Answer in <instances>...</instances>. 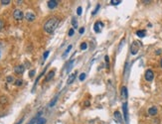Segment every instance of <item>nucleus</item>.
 I'll return each instance as SVG.
<instances>
[{"mask_svg":"<svg viewBox=\"0 0 162 124\" xmlns=\"http://www.w3.org/2000/svg\"><path fill=\"white\" fill-rule=\"evenodd\" d=\"M59 19L57 17H52L50 18L48 21H47L44 25V30L49 34H52L54 31L56 30V28L58 27L59 25Z\"/></svg>","mask_w":162,"mask_h":124,"instance_id":"obj_1","label":"nucleus"},{"mask_svg":"<svg viewBox=\"0 0 162 124\" xmlns=\"http://www.w3.org/2000/svg\"><path fill=\"white\" fill-rule=\"evenodd\" d=\"M13 17H14V19H16V20L19 21V20H22L23 19L24 14L20 9H15L14 12H13Z\"/></svg>","mask_w":162,"mask_h":124,"instance_id":"obj_2","label":"nucleus"},{"mask_svg":"<svg viewBox=\"0 0 162 124\" xmlns=\"http://www.w3.org/2000/svg\"><path fill=\"white\" fill-rule=\"evenodd\" d=\"M25 19H26V20L28 21V22H33V21H34L35 19H36V15H35L33 12L28 11V12H27L26 14H25Z\"/></svg>","mask_w":162,"mask_h":124,"instance_id":"obj_3","label":"nucleus"},{"mask_svg":"<svg viewBox=\"0 0 162 124\" xmlns=\"http://www.w3.org/2000/svg\"><path fill=\"white\" fill-rule=\"evenodd\" d=\"M144 76H145V80H146L147 81H152L153 79H154V74H153V71H152L151 70H147L145 71Z\"/></svg>","mask_w":162,"mask_h":124,"instance_id":"obj_4","label":"nucleus"},{"mask_svg":"<svg viewBox=\"0 0 162 124\" xmlns=\"http://www.w3.org/2000/svg\"><path fill=\"white\" fill-rule=\"evenodd\" d=\"M138 48H139V44L138 42H134L131 46V54L132 55H136L138 52Z\"/></svg>","mask_w":162,"mask_h":124,"instance_id":"obj_5","label":"nucleus"},{"mask_svg":"<svg viewBox=\"0 0 162 124\" xmlns=\"http://www.w3.org/2000/svg\"><path fill=\"white\" fill-rule=\"evenodd\" d=\"M103 26H104V24H103L102 22H99V21L96 22V23H94V26H93L94 32H97V33H99L100 30H102V28H103Z\"/></svg>","mask_w":162,"mask_h":124,"instance_id":"obj_6","label":"nucleus"},{"mask_svg":"<svg viewBox=\"0 0 162 124\" xmlns=\"http://www.w3.org/2000/svg\"><path fill=\"white\" fill-rule=\"evenodd\" d=\"M24 70H25V68H24V66H22V65H19V66H16V67L14 68V71H15L17 75L23 74Z\"/></svg>","mask_w":162,"mask_h":124,"instance_id":"obj_7","label":"nucleus"},{"mask_svg":"<svg viewBox=\"0 0 162 124\" xmlns=\"http://www.w3.org/2000/svg\"><path fill=\"white\" fill-rule=\"evenodd\" d=\"M58 3L59 1H57V0H50V1H48V7L50 9H54L58 6Z\"/></svg>","mask_w":162,"mask_h":124,"instance_id":"obj_8","label":"nucleus"},{"mask_svg":"<svg viewBox=\"0 0 162 124\" xmlns=\"http://www.w3.org/2000/svg\"><path fill=\"white\" fill-rule=\"evenodd\" d=\"M114 119L116 120L117 123H122V116H121L119 111H116L114 112Z\"/></svg>","mask_w":162,"mask_h":124,"instance_id":"obj_9","label":"nucleus"},{"mask_svg":"<svg viewBox=\"0 0 162 124\" xmlns=\"http://www.w3.org/2000/svg\"><path fill=\"white\" fill-rule=\"evenodd\" d=\"M122 109H123V114H124V118H125V121L127 122L128 121V111H127V103L124 102L123 105H122Z\"/></svg>","mask_w":162,"mask_h":124,"instance_id":"obj_10","label":"nucleus"},{"mask_svg":"<svg viewBox=\"0 0 162 124\" xmlns=\"http://www.w3.org/2000/svg\"><path fill=\"white\" fill-rule=\"evenodd\" d=\"M76 75H77V73L71 74V75H69V77H68V81H67V83H68V84H72V83L74 82V81L76 80Z\"/></svg>","mask_w":162,"mask_h":124,"instance_id":"obj_11","label":"nucleus"},{"mask_svg":"<svg viewBox=\"0 0 162 124\" xmlns=\"http://www.w3.org/2000/svg\"><path fill=\"white\" fill-rule=\"evenodd\" d=\"M148 114L151 115V116H154L157 114V108L155 106H151L149 109H148Z\"/></svg>","mask_w":162,"mask_h":124,"instance_id":"obj_12","label":"nucleus"},{"mask_svg":"<svg viewBox=\"0 0 162 124\" xmlns=\"http://www.w3.org/2000/svg\"><path fill=\"white\" fill-rule=\"evenodd\" d=\"M54 75H55V71H54V70L49 71L48 75H47V76H46V79H45V81H50L54 77Z\"/></svg>","mask_w":162,"mask_h":124,"instance_id":"obj_13","label":"nucleus"},{"mask_svg":"<svg viewBox=\"0 0 162 124\" xmlns=\"http://www.w3.org/2000/svg\"><path fill=\"white\" fill-rule=\"evenodd\" d=\"M121 98H127V88L125 86H123L122 88H121Z\"/></svg>","mask_w":162,"mask_h":124,"instance_id":"obj_14","label":"nucleus"},{"mask_svg":"<svg viewBox=\"0 0 162 124\" xmlns=\"http://www.w3.org/2000/svg\"><path fill=\"white\" fill-rule=\"evenodd\" d=\"M41 114H42V112H39V113H38V114L34 117V118H33V119L30 121V123H29V124H34V123H35V122H36V121L40 118V116H41Z\"/></svg>","mask_w":162,"mask_h":124,"instance_id":"obj_15","label":"nucleus"},{"mask_svg":"<svg viewBox=\"0 0 162 124\" xmlns=\"http://www.w3.org/2000/svg\"><path fill=\"white\" fill-rule=\"evenodd\" d=\"M57 100H58V95H56L55 97H54V99H52V100H51V102L49 103V107H53V106L56 104Z\"/></svg>","mask_w":162,"mask_h":124,"instance_id":"obj_16","label":"nucleus"},{"mask_svg":"<svg viewBox=\"0 0 162 124\" xmlns=\"http://www.w3.org/2000/svg\"><path fill=\"white\" fill-rule=\"evenodd\" d=\"M136 35H137L138 37H140V38H143V37L145 36V31H144V30H138V31L136 32Z\"/></svg>","mask_w":162,"mask_h":124,"instance_id":"obj_17","label":"nucleus"},{"mask_svg":"<svg viewBox=\"0 0 162 124\" xmlns=\"http://www.w3.org/2000/svg\"><path fill=\"white\" fill-rule=\"evenodd\" d=\"M72 25H73V27L75 28V29L78 28V21H77L76 18H73V19H72Z\"/></svg>","mask_w":162,"mask_h":124,"instance_id":"obj_18","label":"nucleus"},{"mask_svg":"<svg viewBox=\"0 0 162 124\" xmlns=\"http://www.w3.org/2000/svg\"><path fill=\"white\" fill-rule=\"evenodd\" d=\"M71 50H72V45H70V46H69V47H68V48H67V50L65 51V53L63 54V58H65V57H66L67 55H68V54H69V52H70Z\"/></svg>","mask_w":162,"mask_h":124,"instance_id":"obj_19","label":"nucleus"},{"mask_svg":"<svg viewBox=\"0 0 162 124\" xmlns=\"http://www.w3.org/2000/svg\"><path fill=\"white\" fill-rule=\"evenodd\" d=\"M104 60H105L106 69H109V68H110V58H109V56H105V57H104Z\"/></svg>","mask_w":162,"mask_h":124,"instance_id":"obj_20","label":"nucleus"},{"mask_svg":"<svg viewBox=\"0 0 162 124\" xmlns=\"http://www.w3.org/2000/svg\"><path fill=\"white\" fill-rule=\"evenodd\" d=\"M99 8H100V4H98V5H97V7H96V9H94V10H93V12L92 13V15H96L97 13L98 12Z\"/></svg>","mask_w":162,"mask_h":124,"instance_id":"obj_21","label":"nucleus"},{"mask_svg":"<svg viewBox=\"0 0 162 124\" xmlns=\"http://www.w3.org/2000/svg\"><path fill=\"white\" fill-rule=\"evenodd\" d=\"M81 50L82 51H85V50H87V43H82L81 44Z\"/></svg>","mask_w":162,"mask_h":124,"instance_id":"obj_22","label":"nucleus"},{"mask_svg":"<svg viewBox=\"0 0 162 124\" xmlns=\"http://www.w3.org/2000/svg\"><path fill=\"white\" fill-rule=\"evenodd\" d=\"M46 123V119L45 118H39L37 120V124H45Z\"/></svg>","mask_w":162,"mask_h":124,"instance_id":"obj_23","label":"nucleus"},{"mask_svg":"<svg viewBox=\"0 0 162 124\" xmlns=\"http://www.w3.org/2000/svg\"><path fill=\"white\" fill-rule=\"evenodd\" d=\"M73 64H74V60H72V61L70 62V64H69V67H68V69H67V71H68V73L72 70V68H73Z\"/></svg>","mask_w":162,"mask_h":124,"instance_id":"obj_24","label":"nucleus"},{"mask_svg":"<svg viewBox=\"0 0 162 124\" xmlns=\"http://www.w3.org/2000/svg\"><path fill=\"white\" fill-rule=\"evenodd\" d=\"M22 84H23V81L22 80H17L16 82H15V86H22Z\"/></svg>","mask_w":162,"mask_h":124,"instance_id":"obj_25","label":"nucleus"},{"mask_svg":"<svg viewBox=\"0 0 162 124\" xmlns=\"http://www.w3.org/2000/svg\"><path fill=\"white\" fill-rule=\"evenodd\" d=\"M0 2H1V4H2V5H8L9 3H11L10 0H1Z\"/></svg>","mask_w":162,"mask_h":124,"instance_id":"obj_26","label":"nucleus"},{"mask_svg":"<svg viewBox=\"0 0 162 124\" xmlns=\"http://www.w3.org/2000/svg\"><path fill=\"white\" fill-rule=\"evenodd\" d=\"M86 76H87V75H86V74H85V73H83V74H81V75H80V81H85V79H86Z\"/></svg>","mask_w":162,"mask_h":124,"instance_id":"obj_27","label":"nucleus"},{"mask_svg":"<svg viewBox=\"0 0 162 124\" xmlns=\"http://www.w3.org/2000/svg\"><path fill=\"white\" fill-rule=\"evenodd\" d=\"M49 54H50V52H49V51H46V52H45V53H44V55H43V60H44V61L46 60V59H47V58H48Z\"/></svg>","mask_w":162,"mask_h":124,"instance_id":"obj_28","label":"nucleus"},{"mask_svg":"<svg viewBox=\"0 0 162 124\" xmlns=\"http://www.w3.org/2000/svg\"><path fill=\"white\" fill-rule=\"evenodd\" d=\"M110 3H111L112 5H118L119 3H121V1H120V0H117V1H114V0H111Z\"/></svg>","mask_w":162,"mask_h":124,"instance_id":"obj_29","label":"nucleus"},{"mask_svg":"<svg viewBox=\"0 0 162 124\" xmlns=\"http://www.w3.org/2000/svg\"><path fill=\"white\" fill-rule=\"evenodd\" d=\"M82 12H83V8L80 6V7H78V10H77L78 15H79V16H80V15H82Z\"/></svg>","mask_w":162,"mask_h":124,"instance_id":"obj_30","label":"nucleus"},{"mask_svg":"<svg viewBox=\"0 0 162 124\" xmlns=\"http://www.w3.org/2000/svg\"><path fill=\"white\" fill-rule=\"evenodd\" d=\"M34 75H35V70H30V73H29V76H30V77H33V76H34Z\"/></svg>","mask_w":162,"mask_h":124,"instance_id":"obj_31","label":"nucleus"},{"mask_svg":"<svg viewBox=\"0 0 162 124\" xmlns=\"http://www.w3.org/2000/svg\"><path fill=\"white\" fill-rule=\"evenodd\" d=\"M3 27H4V22H3V20L0 19V31L3 29Z\"/></svg>","mask_w":162,"mask_h":124,"instance_id":"obj_32","label":"nucleus"},{"mask_svg":"<svg viewBox=\"0 0 162 124\" xmlns=\"http://www.w3.org/2000/svg\"><path fill=\"white\" fill-rule=\"evenodd\" d=\"M6 81H7V82H12L14 80H13V77H12V76H7V79H6Z\"/></svg>","mask_w":162,"mask_h":124,"instance_id":"obj_33","label":"nucleus"},{"mask_svg":"<svg viewBox=\"0 0 162 124\" xmlns=\"http://www.w3.org/2000/svg\"><path fill=\"white\" fill-rule=\"evenodd\" d=\"M74 33H75L74 29H70V30H69V36H70V37H72V36L74 35Z\"/></svg>","mask_w":162,"mask_h":124,"instance_id":"obj_34","label":"nucleus"},{"mask_svg":"<svg viewBox=\"0 0 162 124\" xmlns=\"http://www.w3.org/2000/svg\"><path fill=\"white\" fill-rule=\"evenodd\" d=\"M84 32H85V28H84V27H83V28H81V29L79 30V33H80V34H83Z\"/></svg>","mask_w":162,"mask_h":124,"instance_id":"obj_35","label":"nucleus"},{"mask_svg":"<svg viewBox=\"0 0 162 124\" xmlns=\"http://www.w3.org/2000/svg\"><path fill=\"white\" fill-rule=\"evenodd\" d=\"M85 104H86L87 106H90V101H86V102H85Z\"/></svg>","mask_w":162,"mask_h":124,"instance_id":"obj_36","label":"nucleus"},{"mask_svg":"<svg viewBox=\"0 0 162 124\" xmlns=\"http://www.w3.org/2000/svg\"><path fill=\"white\" fill-rule=\"evenodd\" d=\"M156 54H157V55H160V54H161V50H157Z\"/></svg>","mask_w":162,"mask_h":124,"instance_id":"obj_37","label":"nucleus"},{"mask_svg":"<svg viewBox=\"0 0 162 124\" xmlns=\"http://www.w3.org/2000/svg\"><path fill=\"white\" fill-rule=\"evenodd\" d=\"M22 2H23V1H16L17 4H22Z\"/></svg>","mask_w":162,"mask_h":124,"instance_id":"obj_38","label":"nucleus"},{"mask_svg":"<svg viewBox=\"0 0 162 124\" xmlns=\"http://www.w3.org/2000/svg\"><path fill=\"white\" fill-rule=\"evenodd\" d=\"M22 121H23V118H22V119H21V120H20V121H19V122H18V123H17V124H21V122H22Z\"/></svg>","mask_w":162,"mask_h":124,"instance_id":"obj_39","label":"nucleus"},{"mask_svg":"<svg viewBox=\"0 0 162 124\" xmlns=\"http://www.w3.org/2000/svg\"><path fill=\"white\" fill-rule=\"evenodd\" d=\"M160 66H161V68H162V59H161V61H160Z\"/></svg>","mask_w":162,"mask_h":124,"instance_id":"obj_40","label":"nucleus"}]
</instances>
